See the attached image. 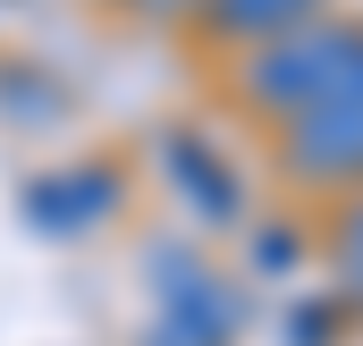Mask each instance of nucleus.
<instances>
[{
    "label": "nucleus",
    "mask_w": 363,
    "mask_h": 346,
    "mask_svg": "<svg viewBox=\"0 0 363 346\" xmlns=\"http://www.w3.org/2000/svg\"><path fill=\"white\" fill-rule=\"evenodd\" d=\"M254 93L262 101H363V34H304V43H271L254 60Z\"/></svg>",
    "instance_id": "nucleus-1"
},
{
    "label": "nucleus",
    "mask_w": 363,
    "mask_h": 346,
    "mask_svg": "<svg viewBox=\"0 0 363 346\" xmlns=\"http://www.w3.org/2000/svg\"><path fill=\"white\" fill-rule=\"evenodd\" d=\"M211 9H220L228 26H271V17H287V9H296V0H211Z\"/></svg>",
    "instance_id": "nucleus-4"
},
{
    "label": "nucleus",
    "mask_w": 363,
    "mask_h": 346,
    "mask_svg": "<svg viewBox=\"0 0 363 346\" xmlns=\"http://www.w3.org/2000/svg\"><path fill=\"white\" fill-rule=\"evenodd\" d=\"M161 161L186 177V203H203V211H228V177H220V161H194V144H186V135L161 152Z\"/></svg>",
    "instance_id": "nucleus-3"
},
{
    "label": "nucleus",
    "mask_w": 363,
    "mask_h": 346,
    "mask_svg": "<svg viewBox=\"0 0 363 346\" xmlns=\"http://www.w3.org/2000/svg\"><path fill=\"white\" fill-rule=\"evenodd\" d=\"M296 161L304 169H363V101H321L296 118Z\"/></svg>",
    "instance_id": "nucleus-2"
},
{
    "label": "nucleus",
    "mask_w": 363,
    "mask_h": 346,
    "mask_svg": "<svg viewBox=\"0 0 363 346\" xmlns=\"http://www.w3.org/2000/svg\"><path fill=\"white\" fill-rule=\"evenodd\" d=\"M355 279H363V220H355Z\"/></svg>",
    "instance_id": "nucleus-5"
}]
</instances>
